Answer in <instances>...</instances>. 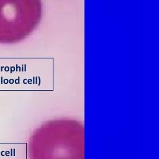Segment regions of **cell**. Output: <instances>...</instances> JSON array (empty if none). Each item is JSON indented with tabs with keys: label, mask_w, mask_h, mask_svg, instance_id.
I'll use <instances>...</instances> for the list:
<instances>
[{
	"label": "cell",
	"mask_w": 159,
	"mask_h": 159,
	"mask_svg": "<svg viewBox=\"0 0 159 159\" xmlns=\"http://www.w3.org/2000/svg\"><path fill=\"white\" fill-rule=\"evenodd\" d=\"M84 134L77 121L47 122L34 134V159H84Z\"/></svg>",
	"instance_id": "obj_1"
},
{
	"label": "cell",
	"mask_w": 159,
	"mask_h": 159,
	"mask_svg": "<svg viewBox=\"0 0 159 159\" xmlns=\"http://www.w3.org/2000/svg\"><path fill=\"white\" fill-rule=\"evenodd\" d=\"M42 14V0H0V43L25 39L39 26Z\"/></svg>",
	"instance_id": "obj_2"
}]
</instances>
